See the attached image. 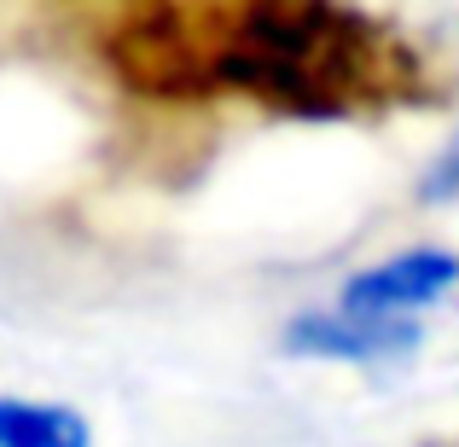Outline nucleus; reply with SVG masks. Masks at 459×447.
I'll list each match as a JSON object with an SVG mask.
<instances>
[{
    "mask_svg": "<svg viewBox=\"0 0 459 447\" xmlns=\"http://www.w3.org/2000/svg\"><path fill=\"white\" fill-rule=\"evenodd\" d=\"M454 285H459V256H448V250H402L395 262H378V268L355 273L343 285V314L407 320L413 308H430Z\"/></svg>",
    "mask_w": 459,
    "mask_h": 447,
    "instance_id": "f03ea898",
    "label": "nucleus"
},
{
    "mask_svg": "<svg viewBox=\"0 0 459 447\" xmlns=\"http://www.w3.org/2000/svg\"><path fill=\"white\" fill-rule=\"evenodd\" d=\"M419 348L413 320H372V314H303L285 331V355L303 360H349V366H378V360H402Z\"/></svg>",
    "mask_w": 459,
    "mask_h": 447,
    "instance_id": "7ed1b4c3",
    "label": "nucleus"
},
{
    "mask_svg": "<svg viewBox=\"0 0 459 447\" xmlns=\"http://www.w3.org/2000/svg\"><path fill=\"white\" fill-rule=\"evenodd\" d=\"M419 198H430V203L459 198V140H448V146H442V157L430 163V175L419 180Z\"/></svg>",
    "mask_w": 459,
    "mask_h": 447,
    "instance_id": "39448f33",
    "label": "nucleus"
},
{
    "mask_svg": "<svg viewBox=\"0 0 459 447\" xmlns=\"http://www.w3.org/2000/svg\"><path fill=\"white\" fill-rule=\"evenodd\" d=\"M0 447H93V430L70 407L0 395Z\"/></svg>",
    "mask_w": 459,
    "mask_h": 447,
    "instance_id": "20e7f679",
    "label": "nucleus"
},
{
    "mask_svg": "<svg viewBox=\"0 0 459 447\" xmlns=\"http://www.w3.org/2000/svg\"><path fill=\"white\" fill-rule=\"evenodd\" d=\"M140 99H250L280 116H384L437 99V64L349 0H146L100 41Z\"/></svg>",
    "mask_w": 459,
    "mask_h": 447,
    "instance_id": "f257e3e1",
    "label": "nucleus"
}]
</instances>
